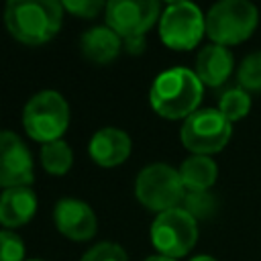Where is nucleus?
Instances as JSON below:
<instances>
[{
	"mask_svg": "<svg viewBox=\"0 0 261 261\" xmlns=\"http://www.w3.org/2000/svg\"><path fill=\"white\" fill-rule=\"evenodd\" d=\"M53 220L57 230L71 241H88L98 228L94 210L75 198H61L53 208Z\"/></svg>",
	"mask_w": 261,
	"mask_h": 261,
	"instance_id": "9b49d317",
	"label": "nucleus"
},
{
	"mask_svg": "<svg viewBox=\"0 0 261 261\" xmlns=\"http://www.w3.org/2000/svg\"><path fill=\"white\" fill-rule=\"evenodd\" d=\"M179 177L186 192H208L218 177V165L208 155H190L179 165Z\"/></svg>",
	"mask_w": 261,
	"mask_h": 261,
	"instance_id": "dca6fc26",
	"label": "nucleus"
},
{
	"mask_svg": "<svg viewBox=\"0 0 261 261\" xmlns=\"http://www.w3.org/2000/svg\"><path fill=\"white\" fill-rule=\"evenodd\" d=\"M82 261H128V257L120 245L102 241V243L94 245L92 249H88L84 253Z\"/></svg>",
	"mask_w": 261,
	"mask_h": 261,
	"instance_id": "4be33fe9",
	"label": "nucleus"
},
{
	"mask_svg": "<svg viewBox=\"0 0 261 261\" xmlns=\"http://www.w3.org/2000/svg\"><path fill=\"white\" fill-rule=\"evenodd\" d=\"M232 135V124L218 108H198L190 114L179 130V139L192 155H212L226 147Z\"/></svg>",
	"mask_w": 261,
	"mask_h": 261,
	"instance_id": "0eeeda50",
	"label": "nucleus"
},
{
	"mask_svg": "<svg viewBox=\"0 0 261 261\" xmlns=\"http://www.w3.org/2000/svg\"><path fill=\"white\" fill-rule=\"evenodd\" d=\"M37 212V196L31 186L8 188L0 194V224L16 228L29 222Z\"/></svg>",
	"mask_w": 261,
	"mask_h": 261,
	"instance_id": "4468645a",
	"label": "nucleus"
},
{
	"mask_svg": "<svg viewBox=\"0 0 261 261\" xmlns=\"http://www.w3.org/2000/svg\"><path fill=\"white\" fill-rule=\"evenodd\" d=\"M22 124L31 139L51 143L61 139L69 124V106L55 90H43L29 98L22 110Z\"/></svg>",
	"mask_w": 261,
	"mask_h": 261,
	"instance_id": "20e7f679",
	"label": "nucleus"
},
{
	"mask_svg": "<svg viewBox=\"0 0 261 261\" xmlns=\"http://www.w3.org/2000/svg\"><path fill=\"white\" fill-rule=\"evenodd\" d=\"M130 149H133L130 137L116 126H104L96 130L88 145L90 157L102 167L120 165L130 155Z\"/></svg>",
	"mask_w": 261,
	"mask_h": 261,
	"instance_id": "f8f14e48",
	"label": "nucleus"
},
{
	"mask_svg": "<svg viewBox=\"0 0 261 261\" xmlns=\"http://www.w3.org/2000/svg\"><path fill=\"white\" fill-rule=\"evenodd\" d=\"M80 49L86 59L104 65L110 63L122 51V37L114 33L108 24L88 29L80 39Z\"/></svg>",
	"mask_w": 261,
	"mask_h": 261,
	"instance_id": "2eb2a0df",
	"label": "nucleus"
},
{
	"mask_svg": "<svg viewBox=\"0 0 261 261\" xmlns=\"http://www.w3.org/2000/svg\"><path fill=\"white\" fill-rule=\"evenodd\" d=\"M135 194L145 208L161 214L184 202L186 188L179 177V169L167 163H151L139 171Z\"/></svg>",
	"mask_w": 261,
	"mask_h": 261,
	"instance_id": "39448f33",
	"label": "nucleus"
},
{
	"mask_svg": "<svg viewBox=\"0 0 261 261\" xmlns=\"http://www.w3.org/2000/svg\"><path fill=\"white\" fill-rule=\"evenodd\" d=\"M204 84L188 67H171L161 71L149 90L153 110L169 120L188 118L200 106Z\"/></svg>",
	"mask_w": 261,
	"mask_h": 261,
	"instance_id": "f257e3e1",
	"label": "nucleus"
},
{
	"mask_svg": "<svg viewBox=\"0 0 261 261\" xmlns=\"http://www.w3.org/2000/svg\"><path fill=\"white\" fill-rule=\"evenodd\" d=\"M181 208L188 210L196 220L198 218H208L216 208V200L210 192H186Z\"/></svg>",
	"mask_w": 261,
	"mask_h": 261,
	"instance_id": "aec40b11",
	"label": "nucleus"
},
{
	"mask_svg": "<svg viewBox=\"0 0 261 261\" xmlns=\"http://www.w3.org/2000/svg\"><path fill=\"white\" fill-rule=\"evenodd\" d=\"M33 177V157L22 139L12 130H0V188L31 186Z\"/></svg>",
	"mask_w": 261,
	"mask_h": 261,
	"instance_id": "9d476101",
	"label": "nucleus"
},
{
	"mask_svg": "<svg viewBox=\"0 0 261 261\" xmlns=\"http://www.w3.org/2000/svg\"><path fill=\"white\" fill-rule=\"evenodd\" d=\"M0 261H24V243L10 228L0 230Z\"/></svg>",
	"mask_w": 261,
	"mask_h": 261,
	"instance_id": "412c9836",
	"label": "nucleus"
},
{
	"mask_svg": "<svg viewBox=\"0 0 261 261\" xmlns=\"http://www.w3.org/2000/svg\"><path fill=\"white\" fill-rule=\"evenodd\" d=\"M29 261H45V259H29Z\"/></svg>",
	"mask_w": 261,
	"mask_h": 261,
	"instance_id": "bb28decb",
	"label": "nucleus"
},
{
	"mask_svg": "<svg viewBox=\"0 0 261 261\" xmlns=\"http://www.w3.org/2000/svg\"><path fill=\"white\" fill-rule=\"evenodd\" d=\"M198 241V220L181 206L155 216L151 224V243L159 255L179 259L188 255Z\"/></svg>",
	"mask_w": 261,
	"mask_h": 261,
	"instance_id": "6e6552de",
	"label": "nucleus"
},
{
	"mask_svg": "<svg viewBox=\"0 0 261 261\" xmlns=\"http://www.w3.org/2000/svg\"><path fill=\"white\" fill-rule=\"evenodd\" d=\"M61 4L67 12L84 18H94L102 8H106V4L100 0H63Z\"/></svg>",
	"mask_w": 261,
	"mask_h": 261,
	"instance_id": "5701e85b",
	"label": "nucleus"
},
{
	"mask_svg": "<svg viewBox=\"0 0 261 261\" xmlns=\"http://www.w3.org/2000/svg\"><path fill=\"white\" fill-rule=\"evenodd\" d=\"M206 35V16L188 0H175L165 4L159 16V37L175 51L194 49Z\"/></svg>",
	"mask_w": 261,
	"mask_h": 261,
	"instance_id": "423d86ee",
	"label": "nucleus"
},
{
	"mask_svg": "<svg viewBox=\"0 0 261 261\" xmlns=\"http://www.w3.org/2000/svg\"><path fill=\"white\" fill-rule=\"evenodd\" d=\"M190 261H216L212 255H196V257H192Z\"/></svg>",
	"mask_w": 261,
	"mask_h": 261,
	"instance_id": "a878e982",
	"label": "nucleus"
},
{
	"mask_svg": "<svg viewBox=\"0 0 261 261\" xmlns=\"http://www.w3.org/2000/svg\"><path fill=\"white\" fill-rule=\"evenodd\" d=\"M237 80H239V88L251 92H261V51H253L249 53L237 71Z\"/></svg>",
	"mask_w": 261,
	"mask_h": 261,
	"instance_id": "6ab92c4d",
	"label": "nucleus"
},
{
	"mask_svg": "<svg viewBox=\"0 0 261 261\" xmlns=\"http://www.w3.org/2000/svg\"><path fill=\"white\" fill-rule=\"evenodd\" d=\"M218 110L230 124L243 120L251 110V94L243 88H230L220 96Z\"/></svg>",
	"mask_w": 261,
	"mask_h": 261,
	"instance_id": "a211bd4d",
	"label": "nucleus"
},
{
	"mask_svg": "<svg viewBox=\"0 0 261 261\" xmlns=\"http://www.w3.org/2000/svg\"><path fill=\"white\" fill-rule=\"evenodd\" d=\"M41 163H43L45 171H49L53 175H63L65 171H69V167L73 163V151L63 139L45 143L41 147Z\"/></svg>",
	"mask_w": 261,
	"mask_h": 261,
	"instance_id": "f3484780",
	"label": "nucleus"
},
{
	"mask_svg": "<svg viewBox=\"0 0 261 261\" xmlns=\"http://www.w3.org/2000/svg\"><path fill=\"white\" fill-rule=\"evenodd\" d=\"M143 261H177V259H171V257H165V255H151V257H147V259H143Z\"/></svg>",
	"mask_w": 261,
	"mask_h": 261,
	"instance_id": "393cba45",
	"label": "nucleus"
},
{
	"mask_svg": "<svg viewBox=\"0 0 261 261\" xmlns=\"http://www.w3.org/2000/svg\"><path fill=\"white\" fill-rule=\"evenodd\" d=\"M63 20V4L57 0H10L4 8L8 33L27 45L53 39Z\"/></svg>",
	"mask_w": 261,
	"mask_h": 261,
	"instance_id": "f03ea898",
	"label": "nucleus"
},
{
	"mask_svg": "<svg viewBox=\"0 0 261 261\" xmlns=\"http://www.w3.org/2000/svg\"><path fill=\"white\" fill-rule=\"evenodd\" d=\"M122 49L126 53H133V55L143 53V49H145V37H126V39H122Z\"/></svg>",
	"mask_w": 261,
	"mask_h": 261,
	"instance_id": "b1692460",
	"label": "nucleus"
},
{
	"mask_svg": "<svg viewBox=\"0 0 261 261\" xmlns=\"http://www.w3.org/2000/svg\"><path fill=\"white\" fill-rule=\"evenodd\" d=\"M106 24L126 37H145V33L159 20L161 6L157 0H110L106 2Z\"/></svg>",
	"mask_w": 261,
	"mask_h": 261,
	"instance_id": "1a4fd4ad",
	"label": "nucleus"
},
{
	"mask_svg": "<svg viewBox=\"0 0 261 261\" xmlns=\"http://www.w3.org/2000/svg\"><path fill=\"white\" fill-rule=\"evenodd\" d=\"M232 67H234V57H232L230 49L216 45V43H210V45L202 47L200 53L196 55L194 73L198 75V80L204 86L218 88L230 77Z\"/></svg>",
	"mask_w": 261,
	"mask_h": 261,
	"instance_id": "ddd939ff",
	"label": "nucleus"
},
{
	"mask_svg": "<svg viewBox=\"0 0 261 261\" xmlns=\"http://www.w3.org/2000/svg\"><path fill=\"white\" fill-rule=\"evenodd\" d=\"M259 22V10L249 0H220L206 12V35L212 43L230 47L247 41Z\"/></svg>",
	"mask_w": 261,
	"mask_h": 261,
	"instance_id": "7ed1b4c3",
	"label": "nucleus"
}]
</instances>
